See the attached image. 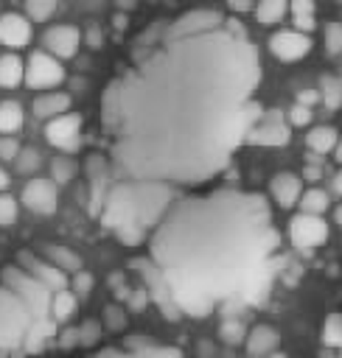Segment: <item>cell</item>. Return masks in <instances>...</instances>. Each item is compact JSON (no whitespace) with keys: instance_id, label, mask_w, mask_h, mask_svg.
<instances>
[{"instance_id":"1","label":"cell","mask_w":342,"mask_h":358,"mask_svg":"<svg viewBox=\"0 0 342 358\" xmlns=\"http://www.w3.org/2000/svg\"><path fill=\"white\" fill-rule=\"evenodd\" d=\"M261 56L244 22L219 8L154 20L101 92L104 148L87 154V210L140 246L163 213L221 176L264 109Z\"/></svg>"},{"instance_id":"2","label":"cell","mask_w":342,"mask_h":358,"mask_svg":"<svg viewBox=\"0 0 342 358\" xmlns=\"http://www.w3.org/2000/svg\"><path fill=\"white\" fill-rule=\"evenodd\" d=\"M132 266L171 322L258 305L280 271V232L255 190L216 187L179 196L154 224Z\"/></svg>"},{"instance_id":"3","label":"cell","mask_w":342,"mask_h":358,"mask_svg":"<svg viewBox=\"0 0 342 358\" xmlns=\"http://www.w3.org/2000/svg\"><path fill=\"white\" fill-rule=\"evenodd\" d=\"M56 322L28 305L14 288L0 285V352H39L53 341Z\"/></svg>"},{"instance_id":"4","label":"cell","mask_w":342,"mask_h":358,"mask_svg":"<svg viewBox=\"0 0 342 358\" xmlns=\"http://www.w3.org/2000/svg\"><path fill=\"white\" fill-rule=\"evenodd\" d=\"M87 358H182V350L171 344L146 341V338H129L123 344L101 347L98 352H90Z\"/></svg>"},{"instance_id":"5","label":"cell","mask_w":342,"mask_h":358,"mask_svg":"<svg viewBox=\"0 0 342 358\" xmlns=\"http://www.w3.org/2000/svg\"><path fill=\"white\" fill-rule=\"evenodd\" d=\"M64 81V67L56 56L36 50L28 56L25 62V84L34 90H48V87H59Z\"/></svg>"},{"instance_id":"6","label":"cell","mask_w":342,"mask_h":358,"mask_svg":"<svg viewBox=\"0 0 342 358\" xmlns=\"http://www.w3.org/2000/svg\"><path fill=\"white\" fill-rule=\"evenodd\" d=\"M289 241L303 249V252H311L317 246H322L328 241V224L322 221V215H306V213H297L292 221H289Z\"/></svg>"},{"instance_id":"7","label":"cell","mask_w":342,"mask_h":358,"mask_svg":"<svg viewBox=\"0 0 342 358\" xmlns=\"http://www.w3.org/2000/svg\"><path fill=\"white\" fill-rule=\"evenodd\" d=\"M289 137L292 134H289V123H286L283 112L280 109H266L264 117L249 131L247 143H252V145H286Z\"/></svg>"},{"instance_id":"8","label":"cell","mask_w":342,"mask_h":358,"mask_svg":"<svg viewBox=\"0 0 342 358\" xmlns=\"http://www.w3.org/2000/svg\"><path fill=\"white\" fill-rule=\"evenodd\" d=\"M20 268H25L31 277H36L39 282H45L53 294H59V291H67V285H70V277L64 274V271H59L56 266H50L48 260H42L39 255H34V252H28V249H22L20 255H17V260H14Z\"/></svg>"},{"instance_id":"9","label":"cell","mask_w":342,"mask_h":358,"mask_svg":"<svg viewBox=\"0 0 342 358\" xmlns=\"http://www.w3.org/2000/svg\"><path fill=\"white\" fill-rule=\"evenodd\" d=\"M45 140L59 148V151H73L78 148V140H81V117L67 112V115H59L53 120L45 123Z\"/></svg>"},{"instance_id":"10","label":"cell","mask_w":342,"mask_h":358,"mask_svg":"<svg viewBox=\"0 0 342 358\" xmlns=\"http://www.w3.org/2000/svg\"><path fill=\"white\" fill-rule=\"evenodd\" d=\"M269 50L280 62H297V59H303L311 50V36H306V34H300L294 28L275 31L269 36Z\"/></svg>"},{"instance_id":"11","label":"cell","mask_w":342,"mask_h":358,"mask_svg":"<svg viewBox=\"0 0 342 358\" xmlns=\"http://www.w3.org/2000/svg\"><path fill=\"white\" fill-rule=\"evenodd\" d=\"M20 201H22L31 213L50 215V213H56V185H53L50 179L34 176V179H28V182H25Z\"/></svg>"},{"instance_id":"12","label":"cell","mask_w":342,"mask_h":358,"mask_svg":"<svg viewBox=\"0 0 342 358\" xmlns=\"http://www.w3.org/2000/svg\"><path fill=\"white\" fill-rule=\"evenodd\" d=\"M42 42H45L48 53H50V56H56V59L62 62V59L76 56V50L81 48L84 36H81V31H78L76 25H53V28H48V31H45Z\"/></svg>"},{"instance_id":"13","label":"cell","mask_w":342,"mask_h":358,"mask_svg":"<svg viewBox=\"0 0 342 358\" xmlns=\"http://www.w3.org/2000/svg\"><path fill=\"white\" fill-rule=\"evenodd\" d=\"M269 193H272V201L280 207V210H292L294 204H300V196H303V176L292 173V171H280L269 179Z\"/></svg>"},{"instance_id":"14","label":"cell","mask_w":342,"mask_h":358,"mask_svg":"<svg viewBox=\"0 0 342 358\" xmlns=\"http://www.w3.org/2000/svg\"><path fill=\"white\" fill-rule=\"evenodd\" d=\"M28 42H31V22H28V17L17 14V11L3 14L0 17V45H6L14 53V50H22Z\"/></svg>"},{"instance_id":"15","label":"cell","mask_w":342,"mask_h":358,"mask_svg":"<svg viewBox=\"0 0 342 358\" xmlns=\"http://www.w3.org/2000/svg\"><path fill=\"white\" fill-rule=\"evenodd\" d=\"M247 352L252 358H269L280 347V333L272 324H255L247 330Z\"/></svg>"},{"instance_id":"16","label":"cell","mask_w":342,"mask_h":358,"mask_svg":"<svg viewBox=\"0 0 342 358\" xmlns=\"http://www.w3.org/2000/svg\"><path fill=\"white\" fill-rule=\"evenodd\" d=\"M39 257H42V260H48L50 266H56L59 271H64L67 277H76L78 271H84V268H81V257H78L73 249L59 246V243H45Z\"/></svg>"},{"instance_id":"17","label":"cell","mask_w":342,"mask_h":358,"mask_svg":"<svg viewBox=\"0 0 342 358\" xmlns=\"http://www.w3.org/2000/svg\"><path fill=\"white\" fill-rule=\"evenodd\" d=\"M34 115L36 117H42V120H53V117H59V115H67V109H70V95L67 92H45V95H36L34 98Z\"/></svg>"},{"instance_id":"18","label":"cell","mask_w":342,"mask_h":358,"mask_svg":"<svg viewBox=\"0 0 342 358\" xmlns=\"http://www.w3.org/2000/svg\"><path fill=\"white\" fill-rule=\"evenodd\" d=\"M336 143H339V131L334 126H314L306 134V145L311 154H334Z\"/></svg>"},{"instance_id":"19","label":"cell","mask_w":342,"mask_h":358,"mask_svg":"<svg viewBox=\"0 0 342 358\" xmlns=\"http://www.w3.org/2000/svg\"><path fill=\"white\" fill-rule=\"evenodd\" d=\"M25 81V62L17 53H3L0 56V87L11 90Z\"/></svg>"},{"instance_id":"20","label":"cell","mask_w":342,"mask_h":358,"mask_svg":"<svg viewBox=\"0 0 342 358\" xmlns=\"http://www.w3.org/2000/svg\"><path fill=\"white\" fill-rule=\"evenodd\" d=\"M22 129V106L17 101H0V137H11Z\"/></svg>"},{"instance_id":"21","label":"cell","mask_w":342,"mask_h":358,"mask_svg":"<svg viewBox=\"0 0 342 358\" xmlns=\"http://www.w3.org/2000/svg\"><path fill=\"white\" fill-rule=\"evenodd\" d=\"M255 20L261 22V25H266V28H272V25H278V22H283V17L289 14V6L283 3V0H264V3H258L255 6Z\"/></svg>"},{"instance_id":"22","label":"cell","mask_w":342,"mask_h":358,"mask_svg":"<svg viewBox=\"0 0 342 358\" xmlns=\"http://www.w3.org/2000/svg\"><path fill=\"white\" fill-rule=\"evenodd\" d=\"M328 210V193L320 187H308L300 196V213L306 215H322Z\"/></svg>"},{"instance_id":"23","label":"cell","mask_w":342,"mask_h":358,"mask_svg":"<svg viewBox=\"0 0 342 358\" xmlns=\"http://www.w3.org/2000/svg\"><path fill=\"white\" fill-rule=\"evenodd\" d=\"M76 294H70V288L67 291H59V294H53V302H50V316H53V322L59 324V322H67L73 313H76Z\"/></svg>"},{"instance_id":"24","label":"cell","mask_w":342,"mask_h":358,"mask_svg":"<svg viewBox=\"0 0 342 358\" xmlns=\"http://www.w3.org/2000/svg\"><path fill=\"white\" fill-rule=\"evenodd\" d=\"M320 101L328 109H339L342 106V78L336 76H322L320 78Z\"/></svg>"},{"instance_id":"25","label":"cell","mask_w":342,"mask_h":358,"mask_svg":"<svg viewBox=\"0 0 342 358\" xmlns=\"http://www.w3.org/2000/svg\"><path fill=\"white\" fill-rule=\"evenodd\" d=\"M322 344L336 350V355L342 358V310L339 313H331L322 324Z\"/></svg>"},{"instance_id":"26","label":"cell","mask_w":342,"mask_h":358,"mask_svg":"<svg viewBox=\"0 0 342 358\" xmlns=\"http://www.w3.org/2000/svg\"><path fill=\"white\" fill-rule=\"evenodd\" d=\"M322 45H325V53L328 56H339L342 53V22L339 20H331L322 31Z\"/></svg>"},{"instance_id":"27","label":"cell","mask_w":342,"mask_h":358,"mask_svg":"<svg viewBox=\"0 0 342 358\" xmlns=\"http://www.w3.org/2000/svg\"><path fill=\"white\" fill-rule=\"evenodd\" d=\"M53 11H56L53 0H28L25 3V17H31L36 22H45L48 17H53Z\"/></svg>"},{"instance_id":"28","label":"cell","mask_w":342,"mask_h":358,"mask_svg":"<svg viewBox=\"0 0 342 358\" xmlns=\"http://www.w3.org/2000/svg\"><path fill=\"white\" fill-rule=\"evenodd\" d=\"M104 324H107V330L121 333L126 327V310H123V305H118V302L107 305L104 308Z\"/></svg>"},{"instance_id":"29","label":"cell","mask_w":342,"mask_h":358,"mask_svg":"<svg viewBox=\"0 0 342 358\" xmlns=\"http://www.w3.org/2000/svg\"><path fill=\"white\" fill-rule=\"evenodd\" d=\"M17 213H20L17 199L8 193H0V227H11L17 221Z\"/></svg>"},{"instance_id":"30","label":"cell","mask_w":342,"mask_h":358,"mask_svg":"<svg viewBox=\"0 0 342 358\" xmlns=\"http://www.w3.org/2000/svg\"><path fill=\"white\" fill-rule=\"evenodd\" d=\"M311 109L308 106H300V103H294L289 112H286V123L289 126H294V129H303V126H308L311 123Z\"/></svg>"},{"instance_id":"31","label":"cell","mask_w":342,"mask_h":358,"mask_svg":"<svg viewBox=\"0 0 342 358\" xmlns=\"http://www.w3.org/2000/svg\"><path fill=\"white\" fill-rule=\"evenodd\" d=\"M14 162H17V168H20L22 173H31V171H36V168H39V162H42V159H39V151H36V148H22V151H20V157H17Z\"/></svg>"},{"instance_id":"32","label":"cell","mask_w":342,"mask_h":358,"mask_svg":"<svg viewBox=\"0 0 342 358\" xmlns=\"http://www.w3.org/2000/svg\"><path fill=\"white\" fill-rule=\"evenodd\" d=\"M50 179L56 182V185H67L70 179H73V165L67 162V159H53V165H50Z\"/></svg>"},{"instance_id":"33","label":"cell","mask_w":342,"mask_h":358,"mask_svg":"<svg viewBox=\"0 0 342 358\" xmlns=\"http://www.w3.org/2000/svg\"><path fill=\"white\" fill-rule=\"evenodd\" d=\"M101 338V327H98V322H84L81 327H78V341L81 344H95Z\"/></svg>"},{"instance_id":"34","label":"cell","mask_w":342,"mask_h":358,"mask_svg":"<svg viewBox=\"0 0 342 358\" xmlns=\"http://www.w3.org/2000/svg\"><path fill=\"white\" fill-rule=\"evenodd\" d=\"M20 143L14 137H0V159H17L20 157Z\"/></svg>"},{"instance_id":"35","label":"cell","mask_w":342,"mask_h":358,"mask_svg":"<svg viewBox=\"0 0 342 358\" xmlns=\"http://www.w3.org/2000/svg\"><path fill=\"white\" fill-rule=\"evenodd\" d=\"M314 11H317V6H314L311 0H297V3L289 6L292 20H294V17H314Z\"/></svg>"},{"instance_id":"36","label":"cell","mask_w":342,"mask_h":358,"mask_svg":"<svg viewBox=\"0 0 342 358\" xmlns=\"http://www.w3.org/2000/svg\"><path fill=\"white\" fill-rule=\"evenodd\" d=\"M221 333H224V341H230V344H235V341H241V338H247V336H244V330H241V324H238V322H233V324H230V322H227V324H224V327H221Z\"/></svg>"},{"instance_id":"37","label":"cell","mask_w":342,"mask_h":358,"mask_svg":"<svg viewBox=\"0 0 342 358\" xmlns=\"http://www.w3.org/2000/svg\"><path fill=\"white\" fill-rule=\"evenodd\" d=\"M317 101H320V90H303V92H297V103L300 106H308L311 109Z\"/></svg>"},{"instance_id":"38","label":"cell","mask_w":342,"mask_h":358,"mask_svg":"<svg viewBox=\"0 0 342 358\" xmlns=\"http://www.w3.org/2000/svg\"><path fill=\"white\" fill-rule=\"evenodd\" d=\"M90 285H93V280H90V274H84V271H78V274L73 277V291H78V294H87V291H90Z\"/></svg>"},{"instance_id":"39","label":"cell","mask_w":342,"mask_h":358,"mask_svg":"<svg viewBox=\"0 0 342 358\" xmlns=\"http://www.w3.org/2000/svg\"><path fill=\"white\" fill-rule=\"evenodd\" d=\"M227 11H230V17H233V14H247V11H255V6H252V3H241V0H238V3H227Z\"/></svg>"},{"instance_id":"40","label":"cell","mask_w":342,"mask_h":358,"mask_svg":"<svg viewBox=\"0 0 342 358\" xmlns=\"http://www.w3.org/2000/svg\"><path fill=\"white\" fill-rule=\"evenodd\" d=\"M101 42H104V34L93 25V28L87 31V45H90V48H101Z\"/></svg>"},{"instance_id":"41","label":"cell","mask_w":342,"mask_h":358,"mask_svg":"<svg viewBox=\"0 0 342 358\" xmlns=\"http://www.w3.org/2000/svg\"><path fill=\"white\" fill-rule=\"evenodd\" d=\"M303 179L317 182V179H320V168H311V165H308V168H306V173H303Z\"/></svg>"},{"instance_id":"42","label":"cell","mask_w":342,"mask_h":358,"mask_svg":"<svg viewBox=\"0 0 342 358\" xmlns=\"http://www.w3.org/2000/svg\"><path fill=\"white\" fill-rule=\"evenodd\" d=\"M331 185H334V190H336V193L342 196V168H339V171L334 173V179H331Z\"/></svg>"},{"instance_id":"43","label":"cell","mask_w":342,"mask_h":358,"mask_svg":"<svg viewBox=\"0 0 342 358\" xmlns=\"http://www.w3.org/2000/svg\"><path fill=\"white\" fill-rule=\"evenodd\" d=\"M8 182H11V179H8V173L0 168V193H6V190H8Z\"/></svg>"},{"instance_id":"44","label":"cell","mask_w":342,"mask_h":358,"mask_svg":"<svg viewBox=\"0 0 342 358\" xmlns=\"http://www.w3.org/2000/svg\"><path fill=\"white\" fill-rule=\"evenodd\" d=\"M334 159L342 165V137H339V143H336V148H334Z\"/></svg>"},{"instance_id":"45","label":"cell","mask_w":342,"mask_h":358,"mask_svg":"<svg viewBox=\"0 0 342 358\" xmlns=\"http://www.w3.org/2000/svg\"><path fill=\"white\" fill-rule=\"evenodd\" d=\"M112 22H115V28H123V25H126V17H123V14H115Z\"/></svg>"},{"instance_id":"46","label":"cell","mask_w":342,"mask_h":358,"mask_svg":"<svg viewBox=\"0 0 342 358\" xmlns=\"http://www.w3.org/2000/svg\"><path fill=\"white\" fill-rule=\"evenodd\" d=\"M334 221H336V224H339V229H342V204L334 210Z\"/></svg>"},{"instance_id":"47","label":"cell","mask_w":342,"mask_h":358,"mask_svg":"<svg viewBox=\"0 0 342 358\" xmlns=\"http://www.w3.org/2000/svg\"><path fill=\"white\" fill-rule=\"evenodd\" d=\"M269 358H289V355H283V352H272Z\"/></svg>"}]
</instances>
